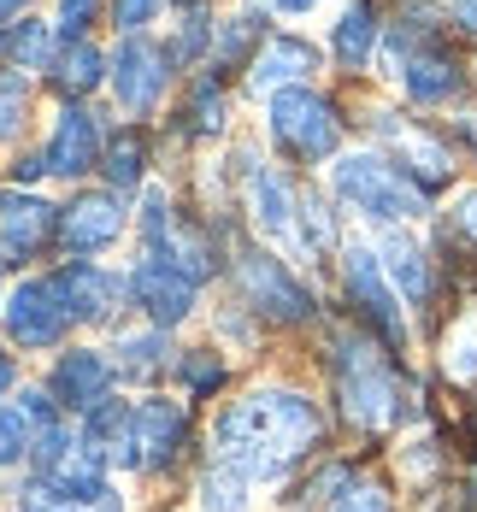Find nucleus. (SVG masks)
<instances>
[{
	"mask_svg": "<svg viewBox=\"0 0 477 512\" xmlns=\"http://www.w3.org/2000/svg\"><path fill=\"white\" fill-rule=\"evenodd\" d=\"M348 295L360 301V312H366L371 324L389 336V342H401L407 336V318H401V289L389 283V271H383V259L371 254V248H348Z\"/></svg>",
	"mask_w": 477,
	"mask_h": 512,
	"instance_id": "nucleus-5",
	"label": "nucleus"
},
{
	"mask_svg": "<svg viewBox=\"0 0 477 512\" xmlns=\"http://www.w3.org/2000/svg\"><path fill=\"white\" fill-rule=\"evenodd\" d=\"M248 483L254 477H242L236 465H212L207 477H201V507L207 512H248Z\"/></svg>",
	"mask_w": 477,
	"mask_h": 512,
	"instance_id": "nucleus-21",
	"label": "nucleus"
},
{
	"mask_svg": "<svg viewBox=\"0 0 477 512\" xmlns=\"http://www.w3.org/2000/svg\"><path fill=\"white\" fill-rule=\"evenodd\" d=\"M401 77H407L413 101H448V95H460V65L448 53H413Z\"/></svg>",
	"mask_w": 477,
	"mask_h": 512,
	"instance_id": "nucleus-19",
	"label": "nucleus"
},
{
	"mask_svg": "<svg viewBox=\"0 0 477 512\" xmlns=\"http://www.w3.org/2000/svg\"><path fill=\"white\" fill-rule=\"evenodd\" d=\"M330 512H389V501L377 495V489H366V483H348L342 495H336V507Z\"/></svg>",
	"mask_w": 477,
	"mask_h": 512,
	"instance_id": "nucleus-31",
	"label": "nucleus"
},
{
	"mask_svg": "<svg viewBox=\"0 0 477 512\" xmlns=\"http://www.w3.org/2000/svg\"><path fill=\"white\" fill-rule=\"evenodd\" d=\"M53 83H59L65 95H89V89L101 83V53L89 48V42H71V48L53 59Z\"/></svg>",
	"mask_w": 477,
	"mask_h": 512,
	"instance_id": "nucleus-22",
	"label": "nucleus"
},
{
	"mask_svg": "<svg viewBox=\"0 0 477 512\" xmlns=\"http://www.w3.org/2000/svg\"><path fill=\"white\" fill-rule=\"evenodd\" d=\"M154 12H159V0H112V18H118V30H142Z\"/></svg>",
	"mask_w": 477,
	"mask_h": 512,
	"instance_id": "nucleus-32",
	"label": "nucleus"
},
{
	"mask_svg": "<svg viewBox=\"0 0 477 512\" xmlns=\"http://www.w3.org/2000/svg\"><path fill=\"white\" fill-rule=\"evenodd\" d=\"M6 59H12V65H42V59H48V30H42V24L12 30V36H6Z\"/></svg>",
	"mask_w": 477,
	"mask_h": 512,
	"instance_id": "nucleus-27",
	"label": "nucleus"
},
{
	"mask_svg": "<svg viewBox=\"0 0 477 512\" xmlns=\"http://www.w3.org/2000/svg\"><path fill=\"white\" fill-rule=\"evenodd\" d=\"M6 330L24 348H53L59 330H65V307H59L53 283H18L12 301H6Z\"/></svg>",
	"mask_w": 477,
	"mask_h": 512,
	"instance_id": "nucleus-7",
	"label": "nucleus"
},
{
	"mask_svg": "<svg viewBox=\"0 0 477 512\" xmlns=\"http://www.w3.org/2000/svg\"><path fill=\"white\" fill-rule=\"evenodd\" d=\"M189 377H195V383H218V359H195Z\"/></svg>",
	"mask_w": 477,
	"mask_h": 512,
	"instance_id": "nucleus-35",
	"label": "nucleus"
},
{
	"mask_svg": "<svg viewBox=\"0 0 477 512\" xmlns=\"http://www.w3.org/2000/svg\"><path fill=\"white\" fill-rule=\"evenodd\" d=\"M112 89H118V106H130V112H148L159 101V89H165V53L154 42H142V36H130L124 48H118V77H112Z\"/></svg>",
	"mask_w": 477,
	"mask_h": 512,
	"instance_id": "nucleus-11",
	"label": "nucleus"
},
{
	"mask_svg": "<svg viewBox=\"0 0 477 512\" xmlns=\"http://www.w3.org/2000/svg\"><path fill=\"white\" fill-rule=\"evenodd\" d=\"M383 136H389V142H395L401 154L413 159V165H419V177H424V183H442V177H448V148H436L430 136L407 130V124H383Z\"/></svg>",
	"mask_w": 477,
	"mask_h": 512,
	"instance_id": "nucleus-23",
	"label": "nucleus"
},
{
	"mask_svg": "<svg viewBox=\"0 0 477 512\" xmlns=\"http://www.w3.org/2000/svg\"><path fill=\"white\" fill-rule=\"evenodd\" d=\"M277 6H283V12H313L318 0H277Z\"/></svg>",
	"mask_w": 477,
	"mask_h": 512,
	"instance_id": "nucleus-37",
	"label": "nucleus"
},
{
	"mask_svg": "<svg viewBox=\"0 0 477 512\" xmlns=\"http://www.w3.org/2000/svg\"><path fill=\"white\" fill-rule=\"evenodd\" d=\"M18 507H24V512H83V501L59 495L48 477H36V483H24V489H18Z\"/></svg>",
	"mask_w": 477,
	"mask_h": 512,
	"instance_id": "nucleus-26",
	"label": "nucleus"
},
{
	"mask_svg": "<svg viewBox=\"0 0 477 512\" xmlns=\"http://www.w3.org/2000/svg\"><path fill=\"white\" fill-rule=\"evenodd\" d=\"M53 295H59L65 318H106V312L118 307L124 283H118L112 271H101V265L77 259V265H65V271L53 277Z\"/></svg>",
	"mask_w": 477,
	"mask_h": 512,
	"instance_id": "nucleus-9",
	"label": "nucleus"
},
{
	"mask_svg": "<svg viewBox=\"0 0 477 512\" xmlns=\"http://www.w3.org/2000/svg\"><path fill=\"white\" fill-rule=\"evenodd\" d=\"M242 283H248V295L260 301V312L271 318H283V324H301V318H313V295L277 265V259L265 254H242Z\"/></svg>",
	"mask_w": 477,
	"mask_h": 512,
	"instance_id": "nucleus-8",
	"label": "nucleus"
},
{
	"mask_svg": "<svg viewBox=\"0 0 477 512\" xmlns=\"http://www.w3.org/2000/svg\"><path fill=\"white\" fill-rule=\"evenodd\" d=\"M18 6H24V0H0V18H6V12H18Z\"/></svg>",
	"mask_w": 477,
	"mask_h": 512,
	"instance_id": "nucleus-39",
	"label": "nucleus"
},
{
	"mask_svg": "<svg viewBox=\"0 0 477 512\" xmlns=\"http://www.w3.org/2000/svg\"><path fill=\"white\" fill-rule=\"evenodd\" d=\"M324 436V418L295 389H254L218 418V460L242 477H277Z\"/></svg>",
	"mask_w": 477,
	"mask_h": 512,
	"instance_id": "nucleus-1",
	"label": "nucleus"
},
{
	"mask_svg": "<svg viewBox=\"0 0 477 512\" xmlns=\"http://www.w3.org/2000/svg\"><path fill=\"white\" fill-rule=\"evenodd\" d=\"M442 371H448L454 383H472L477 377V312H466V318L448 330V342H442Z\"/></svg>",
	"mask_w": 477,
	"mask_h": 512,
	"instance_id": "nucleus-24",
	"label": "nucleus"
},
{
	"mask_svg": "<svg viewBox=\"0 0 477 512\" xmlns=\"http://www.w3.org/2000/svg\"><path fill=\"white\" fill-rule=\"evenodd\" d=\"M377 254H383V271H389V283L407 295V301H424L430 295V265H424V248L413 242V236H383L377 242Z\"/></svg>",
	"mask_w": 477,
	"mask_h": 512,
	"instance_id": "nucleus-17",
	"label": "nucleus"
},
{
	"mask_svg": "<svg viewBox=\"0 0 477 512\" xmlns=\"http://www.w3.org/2000/svg\"><path fill=\"white\" fill-rule=\"evenodd\" d=\"M136 301L148 307L154 324H177V318H189V307H195V277L183 265H171L165 254H148L136 265Z\"/></svg>",
	"mask_w": 477,
	"mask_h": 512,
	"instance_id": "nucleus-6",
	"label": "nucleus"
},
{
	"mask_svg": "<svg viewBox=\"0 0 477 512\" xmlns=\"http://www.w3.org/2000/svg\"><path fill=\"white\" fill-rule=\"evenodd\" d=\"M30 454V424H24V412H0V465L24 460Z\"/></svg>",
	"mask_w": 477,
	"mask_h": 512,
	"instance_id": "nucleus-28",
	"label": "nucleus"
},
{
	"mask_svg": "<svg viewBox=\"0 0 477 512\" xmlns=\"http://www.w3.org/2000/svg\"><path fill=\"white\" fill-rule=\"evenodd\" d=\"M330 183H336V195L354 206V212H366L377 224H401V218H419L424 212V195L377 154H348L336 165Z\"/></svg>",
	"mask_w": 477,
	"mask_h": 512,
	"instance_id": "nucleus-3",
	"label": "nucleus"
},
{
	"mask_svg": "<svg viewBox=\"0 0 477 512\" xmlns=\"http://www.w3.org/2000/svg\"><path fill=\"white\" fill-rule=\"evenodd\" d=\"M24 101H30V95H24V83H18V77H6V83H0V142L24 124Z\"/></svg>",
	"mask_w": 477,
	"mask_h": 512,
	"instance_id": "nucleus-30",
	"label": "nucleus"
},
{
	"mask_svg": "<svg viewBox=\"0 0 477 512\" xmlns=\"http://www.w3.org/2000/svg\"><path fill=\"white\" fill-rule=\"evenodd\" d=\"M248 201H254L260 230H271V236H295V212H301V206L289 201V189H283L265 165H254V159H248Z\"/></svg>",
	"mask_w": 477,
	"mask_h": 512,
	"instance_id": "nucleus-18",
	"label": "nucleus"
},
{
	"mask_svg": "<svg viewBox=\"0 0 477 512\" xmlns=\"http://www.w3.org/2000/svg\"><path fill=\"white\" fill-rule=\"evenodd\" d=\"M95 148H101L95 118H89L83 106H65V112H59V124H53V142H48V171L77 177V171H89V165H95Z\"/></svg>",
	"mask_w": 477,
	"mask_h": 512,
	"instance_id": "nucleus-14",
	"label": "nucleus"
},
{
	"mask_svg": "<svg viewBox=\"0 0 477 512\" xmlns=\"http://www.w3.org/2000/svg\"><path fill=\"white\" fill-rule=\"evenodd\" d=\"M106 389H112V365H106L101 354H65L59 365H53V395H59V407L71 412H89L106 401Z\"/></svg>",
	"mask_w": 477,
	"mask_h": 512,
	"instance_id": "nucleus-12",
	"label": "nucleus"
},
{
	"mask_svg": "<svg viewBox=\"0 0 477 512\" xmlns=\"http://www.w3.org/2000/svg\"><path fill=\"white\" fill-rule=\"evenodd\" d=\"M454 18H460L466 30H477V0H454Z\"/></svg>",
	"mask_w": 477,
	"mask_h": 512,
	"instance_id": "nucleus-36",
	"label": "nucleus"
},
{
	"mask_svg": "<svg viewBox=\"0 0 477 512\" xmlns=\"http://www.w3.org/2000/svg\"><path fill=\"white\" fill-rule=\"evenodd\" d=\"M371 48H377V12H371V0H348V12L336 24V59L342 65H366Z\"/></svg>",
	"mask_w": 477,
	"mask_h": 512,
	"instance_id": "nucleus-20",
	"label": "nucleus"
},
{
	"mask_svg": "<svg viewBox=\"0 0 477 512\" xmlns=\"http://www.w3.org/2000/svg\"><path fill=\"white\" fill-rule=\"evenodd\" d=\"M336 383H342V407L360 430H383L401 412V389L383 354L360 336H336Z\"/></svg>",
	"mask_w": 477,
	"mask_h": 512,
	"instance_id": "nucleus-2",
	"label": "nucleus"
},
{
	"mask_svg": "<svg viewBox=\"0 0 477 512\" xmlns=\"http://www.w3.org/2000/svg\"><path fill=\"white\" fill-rule=\"evenodd\" d=\"M313 65H318L313 42H301V36H277V42H265V53L254 59V89H283V83H301Z\"/></svg>",
	"mask_w": 477,
	"mask_h": 512,
	"instance_id": "nucleus-16",
	"label": "nucleus"
},
{
	"mask_svg": "<svg viewBox=\"0 0 477 512\" xmlns=\"http://www.w3.org/2000/svg\"><path fill=\"white\" fill-rule=\"evenodd\" d=\"M53 224H59V212L48 201H36V195H0V242L12 248V254H36L42 242L53 236Z\"/></svg>",
	"mask_w": 477,
	"mask_h": 512,
	"instance_id": "nucleus-13",
	"label": "nucleus"
},
{
	"mask_svg": "<svg viewBox=\"0 0 477 512\" xmlns=\"http://www.w3.org/2000/svg\"><path fill=\"white\" fill-rule=\"evenodd\" d=\"M118 230H124L118 195H83V201L65 206V218H59V242H65L71 254H95L106 242H118Z\"/></svg>",
	"mask_w": 477,
	"mask_h": 512,
	"instance_id": "nucleus-10",
	"label": "nucleus"
},
{
	"mask_svg": "<svg viewBox=\"0 0 477 512\" xmlns=\"http://www.w3.org/2000/svg\"><path fill=\"white\" fill-rule=\"evenodd\" d=\"M6 389H12V359L0 354V395H6Z\"/></svg>",
	"mask_w": 477,
	"mask_h": 512,
	"instance_id": "nucleus-38",
	"label": "nucleus"
},
{
	"mask_svg": "<svg viewBox=\"0 0 477 512\" xmlns=\"http://www.w3.org/2000/svg\"><path fill=\"white\" fill-rule=\"evenodd\" d=\"M472 136H477V124H472Z\"/></svg>",
	"mask_w": 477,
	"mask_h": 512,
	"instance_id": "nucleus-40",
	"label": "nucleus"
},
{
	"mask_svg": "<svg viewBox=\"0 0 477 512\" xmlns=\"http://www.w3.org/2000/svg\"><path fill=\"white\" fill-rule=\"evenodd\" d=\"M59 18H65V30H83L95 18V0H59Z\"/></svg>",
	"mask_w": 477,
	"mask_h": 512,
	"instance_id": "nucleus-33",
	"label": "nucleus"
},
{
	"mask_svg": "<svg viewBox=\"0 0 477 512\" xmlns=\"http://www.w3.org/2000/svg\"><path fill=\"white\" fill-rule=\"evenodd\" d=\"M136 448H142V465H171V454L183 448V407L177 401H142L136 407Z\"/></svg>",
	"mask_w": 477,
	"mask_h": 512,
	"instance_id": "nucleus-15",
	"label": "nucleus"
},
{
	"mask_svg": "<svg viewBox=\"0 0 477 512\" xmlns=\"http://www.w3.org/2000/svg\"><path fill=\"white\" fill-rule=\"evenodd\" d=\"M118 354H124L118 365H130V371H154L159 354H165V336H124Z\"/></svg>",
	"mask_w": 477,
	"mask_h": 512,
	"instance_id": "nucleus-29",
	"label": "nucleus"
},
{
	"mask_svg": "<svg viewBox=\"0 0 477 512\" xmlns=\"http://www.w3.org/2000/svg\"><path fill=\"white\" fill-rule=\"evenodd\" d=\"M454 224H460V230L477 242V189H466V195H460V206H454Z\"/></svg>",
	"mask_w": 477,
	"mask_h": 512,
	"instance_id": "nucleus-34",
	"label": "nucleus"
},
{
	"mask_svg": "<svg viewBox=\"0 0 477 512\" xmlns=\"http://www.w3.org/2000/svg\"><path fill=\"white\" fill-rule=\"evenodd\" d=\"M271 136L301 159H324L336 148V112L307 89H277L271 95Z\"/></svg>",
	"mask_w": 477,
	"mask_h": 512,
	"instance_id": "nucleus-4",
	"label": "nucleus"
},
{
	"mask_svg": "<svg viewBox=\"0 0 477 512\" xmlns=\"http://www.w3.org/2000/svg\"><path fill=\"white\" fill-rule=\"evenodd\" d=\"M106 183H112V189H136V183H142V136H136V130H124V136L106 148Z\"/></svg>",
	"mask_w": 477,
	"mask_h": 512,
	"instance_id": "nucleus-25",
	"label": "nucleus"
}]
</instances>
